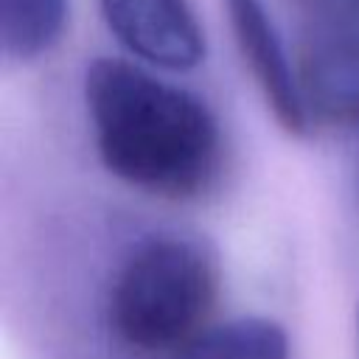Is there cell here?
Returning a JSON list of instances; mask_svg holds the SVG:
<instances>
[{"mask_svg":"<svg viewBox=\"0 0 359 359\" xmlns=\"http://www.w3.org/2000/svg\"><path fill=\"white\" fill-rule=\"evenodd\" d=\"M84 101L101 163L123 182L165 199H188L216 180L222 132L194 93L132 62L98 56L84 73Z\"/></svg>","mask_w":359,"mask_h":359,"instance_id":"cell-1","label":"cell"},{"mask_svg":"<svg viewBox=\"0 0 359 359\" xmlns=\"http://www.w3.org/2000/svg\"><path fill=\"white\" fill-rule=\"evenodd\" d=\"M216 289V266L199 244L157 236L123 261L109 294V323L129 348L174 356L208 328Z\"/></svg>","mask_w":359,"mask_h":359,"instance_id":"cell-2","label":"cell"},{"mask_svg":"<svg viewBox=\"0 0 359 359\" xmlns=\"http://www.w3.org/2000/svg\"><path fill=\"white\" fill-rule=\"evenodd\" d=\"M297 84L309 115L325 123H359V6L345 3L309 25Z\"/></svg>","mask_w":359,"mask_h":359,"instance_id":"cell-3","label":"cell"},{"mask_svg":"<svg viewBox=\"0 0 359 359\" xmlns=\"http://www.w3.org/2000/svg\"><path fill=\"white\" fill-rule=\"evenodd\" d=\"M109 31L143 62L191 70L205 56V36L188 0H101Z\"/></svg>","mask_w":359,"mask_h":359,"instance_id":"cell-4","label":"cell"},{"mask_svg":"<svg viewBox=\"0 0 359 359\" xmlns=\"http://www.w3.org/2000/svg\"><path fill=\"white\" fill-rule=\"evenodd\" d=\"M233 36L244 62L250 65L272 115L289 135H303L309 129V112L297 84V70H292L280 36L261 0H224Z\"/></svg>","mask_w":359,"mask_h":359,"instance_id":"cell-5","label":"cell"},{"mask_svg":"<svg viewBox=\"0 0 359 359\" xmlns=\"http://www.w3.org/2000/svg\"><path fill=\"white\" fill-rule=\"evenodd\" d=\"M171 359H289V342L278 323L241 317L205 328Z\"/></svg>","mask_w":359,"mask_h":359,"instance_id":"cell-6","label":"cell"},{"mask_svg":"<svg viewBox=\"0 0 359 359\" xmlns=\"http://www.w3.org/2000/svg\"><path fill=\"white\" fill-rule=\"evenodd\" d=\"M67 0H0V42L8 59L45 53L65 31Z\"/></svg>","mask_w":359,"mask_h":359,"instance_id":"cell-7","label":"cell"},{"mask_svg":"<svg viewBox=\"0 0 359 359\" xmlns=\"http://www.w3.org/2000/svg\"><path fill=\"white\" fill-rule=\"evenodd\" d=\"M356 337H359V309H356Z\"/></svg>","mask_w":359,"mask_h":359,"instance_id":"cell-8","label":"cell"},{"mask_svg":"<svg viewBox=\"0 0 359 359\" xmlns=\"http://www.w3.org/2000/svg\"><path fill=\"white\" fill-rule=\"evenodd\" d=\"M345 3H351V6H359V0H345Z\"/></svg>","mask_w":359,"mask_h":359,"instance_id":"cell-9","label":"cell"}]
</instances>
